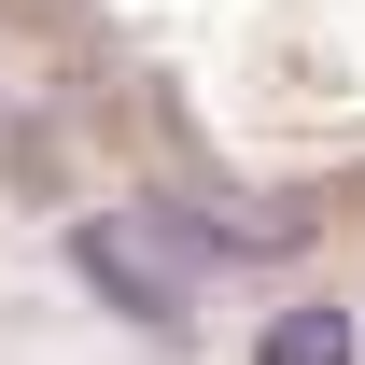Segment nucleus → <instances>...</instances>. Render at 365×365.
<instances>
[{
    "mask_svg": "<svg viewBox=\"0 0 365 365\" xmlns=\"http://www.w3.org/2000/svg\"><path fill=\"white\" fill-rule=\"evenodd\" d=\"M71 267H85L127 323H155V337H182V309H197V295H182V267H155V253H140V225H127V211H98V225L71 239Z\"/></svg>",
    "mask_w": 365,
    "mask_h": 365,
    "instance_id": "f257e3e1",
    "label": "nucleus"
},
{
    "mask_svg": "<svg viewBox=\"0 0 365 365\" xmlns=\"http://www.w3.org/2000/svg\"><path fill=\"white\" fill-rule=\"evenodd\" d=\"M253 365H365V337H351L337 295H309V309H281L267 337H253Z\"/></svg>",
    "mask_w": 365,
    "mask_h": 365,
    "instance_id": "f03ea898",
    "label": "nucleus"
},
{
    "mask_svg": "<svg viewBox=\"0 0 365 365\" xmlns=\"http://www.w3.org/2000/svg\"><path fill=\"white\" fill-rule=\"evenodd\" d=\"M351 337H365V309H351Z\"/></svg>",
    "mask_w": 365,
    "mask_h": 365,
    "instance_id": "7ed1b4c3",
    "label": "nucleus"
}]
</instances>
